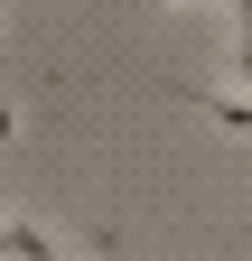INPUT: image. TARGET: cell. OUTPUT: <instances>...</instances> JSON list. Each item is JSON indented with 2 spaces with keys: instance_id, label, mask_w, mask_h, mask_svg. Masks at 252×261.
I'll return each instance as SVG.
<instances>
[{
  "instance_id": "obj_1",
  "label": "cell",
  "mask_w": 252,
  "mask_h": 261,
  "mask_svg": "<svg viewBox=\"0 0 252 261\" xmlns=\"http://www.w3.org/2000/svg\"><path fill=\"white\" fill-rule=\"evenodd\" d=\"M178 103H196L206 121H224V130H243V140H252V93H243V84H224V75H196V84H178Z\"/></svg>"
},
{
  "instance_id": "obj_2",
  "label": "cell",
  "mask_w": 252,
  "mask_h": 261,
  "mask_svg": "<svg viewBox=\"0 0 252 261\" xmlns=\"http://www.w3.org/2000/svg\"><path fill=\"white\" fill-rule=\"evenodd\" d=\"M0 261H66V243L28 215H0Z\"/></svg>"
},
{
  "instance_id": "obj_3",
  "label": "cell",
  "mask_w": 252,
  "mask_h": 261,
  "mask_svg": "<svg viewBox=\"0 0 252 261\" xmlns=\"http://www.w3.org/2000/svg\"><path fill=\"white\" fill-rule=\"evenodd\" d=\"M206 75H224L252 93V10H224V65H206Z\"/></svg>"
},
{
  "instance_id": "obj_4",
  "label": "cell",
  "mask_w": 252,
  "mask_h": 261,
  "mask_svg": "<svg viewBox=\"0 0 252 261\" xmlns=\"http://www.w3.org/2000/svg\"><path fill=\"white\" fill-rule=\"evenodd\" d=\"M19 130H28V121H19V103L0 93V149H19Z\"/></svg>"
}]
</instances>
